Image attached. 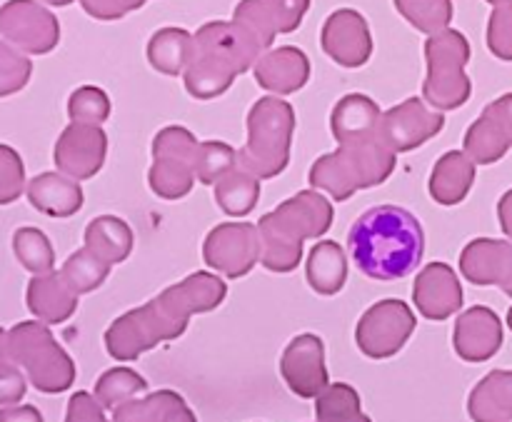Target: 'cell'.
I'll list each match as a JSON object with an SVG mask.
<instances>
[{"label":"cell","mask_w":512,"mask_h":422,"mask_svg":"<svg viewBox=\"0 0 512 422\" xmlns=\"http://www.w3.org/2000/svg\"><path fill=\"white\" fill-rule=\"evenodd\" d=\"M228 295V285L213 273L188 275L180 283L145 303L143 308L128 310L105 330V350L110 358L138 360L140 355L153 350L165 340H175L185 333L190 318L198 313H210L218 308Z\"/></svg>","instance_id":"obj_1"},{"label":"cell","mask_w":512,"mask_h":422,"mask_svg":"<svg viewBox=\"0 0 512 422\" xmlns=\"http://www.w3.org/2000/svg\"><path fill=\"white\" fill-rule=\"evenodd\" d=\"M348 248L355 265L373 280L408 278L425 253L420 220L400 205H378L353 223Z\"/></svg>","instance_id":"obj_2"},{"label":"cell","mask_w":512,"mask_h":422,"mask_svg":"<svg viewBox=\"0 0 512 422\" xmlns=\"http://www.w3.org/2000/svg\"><path fill=\"white\" fill-rule=\"evenodd\" d=\"M265 50L235 20H210L193 35V58L185 68V90L198 100L223 95L235 78L255 68Z\"/></svg>","instance_id":"obj_3"},{"label":"cell","mask_w":512,"mask_h":422,"mask_svg":"<svg viewBox=\"0 0 512 422\" xmlns=\"http://www.w3.org/2000/svg\"><path fill=\"white\" fill-rule=\"evenodd\" d=\"M335 210L318 190H300L298 195L280 203L273 213L258 223L263 238V268L270 273H290L303 260V243L320 238L330 230Z\"/></svg>","instance_id":"obj_4"},{"label":"cell","mask_w":512,"mask_h":422,"mask_svg":"<svg viewBox=\"0 0 512 422\" xmlns=\"http://www.w3.org/2000/svg\"><path fill=\"white\" fill-rule=\"evenodd\" d=\"M395 155L380 138L358 145H340L335 153L323 155L310 168V185L325 190L338 203L353 198L358 190L383 185L395 170Z\"/></svg>","instance_id":"obj_5"},{"label":"cell","mask_w":512,"mask_h":422,"mask_svg":"<svg viewBox=\"0 0 512 422\" xmlns=\"http://www.w3.org/2000/svg\"><path fill=\"white\" fill-rule=\"evenodd\" d=\"M248 143L238 150V165L258 180H270L290 163L295 133L293 105L278 95H265L248 113Z\"/></svg>","instance_id":"obj_6"},{"label":"cell","mask_w":512,"mask_h":422,"mask_svg":"<svg viewBox=\"0 0 512 422\" xmlns=\"http://www.w3.org/2000/svg\"><path fill=\"white\" fill-rule=\"evenodd\" d=\"M8 355L40 393L58 395L75 383L73 358L60 348L48 325L38 320H25L10 330Z\"/></svg>","instance_id":"obj_7"},{"label":"cell","mask_w":512,"mask_h":422,"mask_svg":"<svg viewBox=\"0 0 512 422\" xmlns=\"http://www.w3.org/2000/svg\"><path fill=\"white\" fill-rule=\"evenodd\" d=\"M470 60V43L460 30L445 28L425 40L428 75L423 83L425 103L435 110L463 108L473 95L465 65Z\"/></svg>","instance_id":"obj_8"},{"label":"cell","mask_w":512,"mask_h":422,"mask_svg":"<svg viewBox=\"0 0 512 422\" xmlns=\"http://www.w3.org/2000/svg\"><path fill=\"white\" fill-rule=\"evenodd\" d=\"M200 143L183 125H168L153 138V165L148 183L158 198L180 200L193 190L195 163H198Z\"/></svg>","instance_id":"obj_9"},{"label":"cell","mask_w":512,"mask_h":422,"mask_svg":"<svg viewBox=\"0 0 512 422\" xmlns=\"http://www.w3.org/2000/svg\"><path fill=\"white\" fill-rule=\"evenodd\" d=\"M415 313L403 300H380L363 313L355 328V343L360 353L373 360H388L398 355L415 333Z\"/></svg>","instance_id":"obj_10"},{"label":"cell","mask_w":512,"mask_h":422,"mask_svg":"<svg viewBox=\"0 0 512 422\" xmlns=\"http://www.w3.org/2000/svg\"><path fill=\"white\" fill-rule=\"evenodd\" d=\"M263 258V238L258 225L223 223L208 233L203 243V260L225 278H243Z\"/></svg>","instance_id":"obj_11"},{"label":"cell","mask_w":512,"mask_h":422,"mask_svg":"<svg viewBox=\"0 0 512 422\" xmlns=\"http://www.w3.org/2000/svg\"><path fill=\"white\" fill-rule=\"evenodd\" d=\"M0 35L28 55H45L60 43V23L38 0L0 5Z\"/></svg>","instance_id":"obj_12"},{"label":"cell","mask_w":512,"mask_h":422,"mask_svg":"<svg viewBox=\"0 0 512 422\" xmlns=\"http://www.w3.org/2000/svg\"><path fill=\"white\" fill-rule=\"evenodd\" d=\"M445 115L443 110H435L420 98H408L405 103L395 105L380 120L378 138L388 145L393 153H410L420 148L435 135L443 133Z\"/></svg>","instance_id":"obj_13"},{"label":"cell","mask_w":512,"mask_h":422,"mask_svg":"<svg viewBox=\"0 0 512 422\" xmlns=\"http://www.w3.org/2000/svg\"><path fill=\"white\" fill-rule=\"evenodd\" d=\"M108 155V135L100 125L70 123L55 143L53 160L63 175L88 180L100 173Z\"/></svg>","instance_id":"obj_14"},{"label":"cell","mask_w":512,"mask_h":422,"mask_svg":"<svg viewBox=\"0 0 512 422\" xmlns=\"http://www.w3.org/2000/svg\"><path fill=\"white\" fill-rule=\"evenodd\" d=\"M325 55L343 68H363L373 55V35L363 13L353 8H340L328 15L320 33Z\"/></svg>","instance_id":"obj_15"},{"label":"cell","mask_w":512,"mask_h":422,"mask_svg":"<svg viewBox=\"0 0 512 422\" xmlns=\"http://www.w3.org/2000/svg\"><path fill=\"white\" fill-rule=\"evenodd\" d=\"M280 375L298 398H318L330 385L323 340L313 333H303L290 340L283 358H280Z\"/></svg>","instance_id":"obj_16"},{"label":"cell","mask_w":512,"mask_h":422,"mask_svg":"<svg viewBox=\"0 0 512 422\" xmlns=\"http://www.w3.org/2000/svg\"><path fill=\"white\" fill-rule=\"evenodd\" d=\"M465 155L475 165H493L512 148V93L485 105L483 115L465 133Z\"/></svg>","instance_id":"obj_17"},{"label":"cell","mask_w":512,"mask_h":422,"mask_svg":"<svg viewBox=\"0 0 512 422\" xmlns=\"http://www.w3.org/2000/svg\"><path fill=\"white\" fill-rule=\"evenodd\" d=\"M460 273L468 283L498 285L512 298V243L508 240L475 238L460 253Z\"/></svg>","instance_id":"obj_18"},{"label":"cell","mask_w":512,"mask_h":422,"mask_svg":"<svg viewBox=\"0 0 512 422\" xmlns=\"http://www.w3.org/2000/svg\"><path fill=\"white\" fill-rule=\"evenodd\" d=\"M453 348L465 363H485L503 348V323L498 313L485 305L465 310L453 330Z\"/></svg>","instance_id":"obj_19"},{"label":"cell","mask_w":512,"mask_h":422,"mask_svg":"<svg viewBox=\"0 0 512 422\" xmlns=\"http://www.w3.org/2000/svg\"><path fill=\"white\" fill-rule=\"evenodd\" d=\"M413 303L428 320H448L463 308V285L448 263H430L418 273L413 285Z\"/></svg>","instance_id":"obj_20"},{"label":"cell","mask_w":512,"mask_h":422,"mask_svg":"<svg viewBox=\"0 0 512 422\" xmlns=\"http://www.w3.org/2000/svg\"><path fill=\"white\" fill-rule=\"evenodd\" d=\"M255 80L263 90L275 95H290L305 88L310 80V60L295 45H280L258 58L253 68Z\"/></svg>","instance_id":"obj_21"},{"label":"cell","mask_w":512,"mask_h":422,"mask_svg":"<svg viewBox=\"0 0 512 422\" xmlns=\"http://www.w3.org/2000/svg\"><path fill=\"white\" fill-rule=\"evenodd\" d=\"M380 113L378 103L363 93H350L338 100L330 113V130L340 145H358L378 138Z\"/></svg>","instance_id":"obj_22"},{"label":"cell","mask_w":512,"mask_h":422,"mask_svg":"<svg viewBox=\"0 0 512 422\" xmlns=\"http://www.w3.org/2000/svg\"><path fill=\"white\" fill-rule=\"evenodd\" d=\"M28 310L45 325H60L78 310V293L68 285L63 273L35 275L25 290Z\"/></svg>","instance_id":"obj_23"},{"label":"cell","mask_w":512,"mask_h":422,"mask_svg":"<svg viewBox=\"0 0 512 422\" xmlns=\"http://www.w3.org/2000/svg\"><path fill=\"white\" fill-rule=\"evenodd\" d=\"M30 205L48 218H70L83 208V188L63 173H40L25 188Z\"/></svg>","instance_id":"obj_24"},{"label":"cell","mask_w":512,"mask_h":422,"mask_svg":"<svg viewBox=\"0 0 512 422\" xmlns=\"http://www.w3.org/2000/svg\"><path fill=\"white\" fill-rule=\"evenodd\" d=\"M475 183V163L460 150H450L435 163L430 173V198L438 205H458L468 198Z\"/></svg>","instance_id":"obj_25"},{"label":"cell","mask_w":512,"mask_h":422,"mask_svg":"<svg viewBox=\"0 0 512 422\" xmlns=\"http://www.w3.org/2000/svg\"><path fill=\"white\" fill-rule=\"evenodd\" d=\"M473 422L512 420V370H493L473 388L468 398Z\"/></svg>","instance_id":"obj_26"},{"label":"cell","mask_w":512,"mask_h":422,"mask_svg":"<svg viewBox=\"0 0 512 422\" xmlns=\"http://www.w3.org/2000/svg\"><path fill=\"white\" fill-rule=\"evenodd\" d=\"M113 422H198L183 395L158 390L143 400H128L113 410Z\"/></svg>","instance_id":"obj_27"},{"label":"cell","mask_w":512,"mask_h":422,"mask_svg":"<svg viewBox=\"0 0 512 422\" xmlns=\"http://www.w3.org/2000/svg\"><path fill=\"white\" fill-rule=\"evenodd\" d=\"M135 235L130 225L118 215H98L85 228V248L93 250L105 263L118 265L133 253Z\"/></svg>","instance_id":"obj_28"},{"label":"cell","mask_w":512,"mask_h":422,"mask_svg":"<svg viewBox=\"0 0 512 422\" xmlns=\"http://www.w3.org/2000/svg\"><path fill=\"white\" fill-rule=\"evenodd\" d=\"M305 278L318 295H338L348 280V258L335 240H320L308 255Z\"/></svg>","instance_id":"obj_29"},{"label":"cell","mask_w":512,"mask_h":422,"mask_svg":"<svg viewBox=\"0 0 512 422\" xmlns=\"http://www.w3.org/2000/svg\"><path fill=\"white\" fill-rule=\"evenodd\" d=\"M193 58V33L185 28H160L148 40V63L163 75H183Z\"/></svg>","instance_id":"obj_30"},{"label":"cell","mask_w":512,"mask_h":422,"mask_svg":"<svg viewBox=\"0 0 512 422\" xmlns=\"http://www.w3.org/2000/svg\"><path fill=\"white\" fill-rule=\"evenodd\" d=\"M258 200L260 180L255 175H250L248 170L240 168V165L215 183V203L220 205V210L225 215L243 218V215L253 213Z\"/></svg>","instance_id":"obj_31"},{"label":"cell","mask_w":512,"mask_h":422,"mask_svg":"<svg viewBox=\"0 0 512 422\" xmlns=\"http://www.w3.org/2000/svg\"><path fill=\"white\" fill-rule=\"evenodd\" d=\"M315 415L318 422H373L360 410L358 390L348 383L328 385L315 398Z\"/></svg>","instance_id":"obj_32"},{"label":"cell","mask_w":512,"mask_h":422,"mask_svg":"<svg viewBox=\"0 0 512 422\" xmlns=\"http://www.w3.org/2000/svg\"><path fill=\"white\" fill-rule=\"evenodd\" d=\"M110 268H113V265L105 263L103 258H98L93 250L80 248L78 253H73L68 260H65L60 273H63V278L68 280V285L75 290V293L85 295L98 290L100 285L108 280Z\"/></svg>","instance_id":"obj_33"},{"label":"cell","mask_w":512,"mask_h":422,"mask_svg":"<svg viewBox=\"0 0 512 422\" xmlns=\"http://www.w3.org/2000/svg\"><path fill=\"white\" fill-rule=\"evenodd\" d=\"M13 253L28 273L45 275L55 268V250L48 235L38 228H18L13 235Z\"/></svg>","instance_id":"obj_34"},{"label":"cell","mask_w":512,"mask_h":422,"mask_svg":"<svg viewBox=\"0 0 512 422\" xmlns=\"http://www.w3.org/2000/svg\"><path fill=\"white\" fill-rule=\"evenodd\" d=\"M398 13L425 35H435L453 23V0H393Z\"/></svg>","instance_id":"obj_35"},{"label":"cell","mask_w":512,"mask_h":422,"mask_svg":"<svg viewBox=\"0 0 512 422\" xmlns=\"http://www.w3.org/2000/svg\"><path fill=\"white\" fill-rule=\"evenodd\" d=\"M148 390V380L130 368H113L103 373L95 383V398L105 410H115L118 405L133 400L138 393Z\"/></svg>","instance_id":"obj_36"},{"label":"cell","mask_w":512,"mask_h":422,"mask_svg":"<svg viewBox=\"0 0 512 422\" xmlns=\"http://www.w3.org/2000/svg\"><path fill=\"white\" fill-rule=\"evenodd\" d=\"M233 168H238V153H235L228 143H223V140H208V143H200L198 163H195L198 183L215 185Z\"/></svg>","instance_id":"obj_37"},{"label":"cell","mask_w":512,"mask_h":422,"mask_svg":"<svg viewBox=\"0 0 512 422\" xmlns=\"http://www.w3.org/2000/svg\"><path fill=\"white\" fill-rule=\"evenodd\" d=\"M68 115L73 123L103 125L110 118V98L98 85H80L68 98Z\"/></svg>","instance_id":"obj_38"},{"label":"cell","mask_w":512,"mask_h":422,"mask_svg":"<svg viewBox=\"0 0 512 422\" xmlns=\"http://www.w3.org/2000/svg\"><path fill=\"white\" fill-rule=\"evenodd\" d=\"M33 75V63L23 50L0 40V98L20 93Z\"/></svg>","instance_id":"obj_39"},{"label":"cell","mask_w":512,"mask_h":422,"mask_svg":"<svg viewBox=\"0 0 512 422\" xmlns=\"http://www.w3.org/2000/svg\"><path fill=\"white\" fill-rule=\"evenodd\" d=\"M25 185V165L18 150L0 143V205H10L23 195Z\"/></svg>","instance_id":"obj_40"},{"label":"cell","mask_w":512,"mask_h":422,"mask_svg":"<svg viewBox=\"0 0 512 422\" xmlns=\"http://www.w3.org/2000/svg\"><path fill=\"white\" fill-rule=\"evenodd\" d=\"M258 5L275 33L285 35L300 28L310 8V0H258Z\"/></svg>","instance_id":"obj_41"},{"label":"cell","mask_w":512,"mask_h":422,"mask_svg":"<svg viewBox=\"0 0 512 422\" xmlns=\"http://www.w3.org/2000/svg\"><path fill=\"white\" fill-rule=\"evenodd\" d=\"M488 48L495 58L512 63V3L495 5L488 20Z\"/></svg>","instance_id":"obj_42"},{"label":"cell","mask_w":512,"mask_h":422,"mask_svg":"<svg viewBox=\"0 0 512 422\" xmlns=\"http://www.w3.org/2000/svg\"><path fill=\"white\" fill-rule=\"evenodd\" d=\"M148 0H80L85 13L95 20H120L133 10H140Z\"/></svg>","instance_id":"obj_43"},{"label":"cell","mask_w":512,"mask_h":422,"mask_svg":"<svg viewBox=\"0 0 512 422\" xmlns=\"http://www.w3.org/2000/svg\"><path fill=\"white\" fill-rule=\"evenodd\" d=\"M103 405L98 403V398L85 390L75 393L68 400V413H65V422H108L103 413Z\"/></svg>","instance_id":"obj_44"},{"label":"cell","mask_w":512,"mask_h":422,"mask_svg":"<svg viewBox=\"0 0 512 422\" xmlns=\"http://www.w3.org/2000/svg\"><path fill=\"white\" fill-rule=\"evenodd\" d=\"M25 378L13 360L0 363V405H15L25 398Z\"/></svg>","instance_id":"obj_45"},{"label":"cell","mask_w":512,"mask_h":422,"mask_svg":"<svg viewBox=\"0 0 512 422\" xmlns=\"http://www.w3.org/2000/svg\"><path fill=\"white\" fill-rule=\"evenodd\" d=\"M0 422H43V415L33 405H8L0 410Z\"/></svg>","instance_id":"obj_46"},{"label":"cell","mask_w":512,"mask_h":422,"mask_svg":"<svg viewBox=\"0 0 512 422\" xmlns=\"http://www.w3.org/2000/svg\"><path fill=\"white\" fill-rule=\"evenodd\" d=\"M498 220H500V228H503V233L512 240V190H508V193L500 198Z\"/></svg>","instance_id":"obj_47"},{"label":"cell","mask_w":512,"mask_h":422,"mask_svg":"<svg viewBox=\"0 0 512 422\" xmlns=\"http://www.w3.org/2000/svg\"><path fill=\"white\" fill-rule=\"evenodd\" d=\"M3 360H10V355H8V333L0 328V363H3Z\"/></svg>","instance_id":"obj_48"},{"label":"cell","mask_w":512,"mask_h":422,"mask_svg":"<svg viewBox=\"0 0 512 422\" xmlns=\"http://www.w3.org/2000/svg\"><path fill=\"white\" fill-rule=\"evenodd\" d=\"M43 3L58 5V8H63V5H70V3H73V0H43Z\"/></svg>","instance_id":"obj_49"},{"label":"cell","mask_w":512,"mask_h":422,"mask_svg":"<svg viewBox=\"0 0 512 422\" xmlns=\"http://www.w3.org/2000/svg\"><path fill=\"white\" fill-rule=\"evenodd\" d=\"M490 5H503V3H512V0H488Z\"/></svg>","instance_id":"obj_50"},{"label":"cell","mask_w":512,"mask_h":422,"mask_svg":"<svg viewBox=\"0 0 512 422\" xmlns=\"http://www.w3.org/2000/svg\"><path fill=\"white\" fill-rule=\"evenodd\" d=\"M508 328L512 330V308L508 310Z\"/></svg>","instance_id":"obj_51"}]
</instances>
